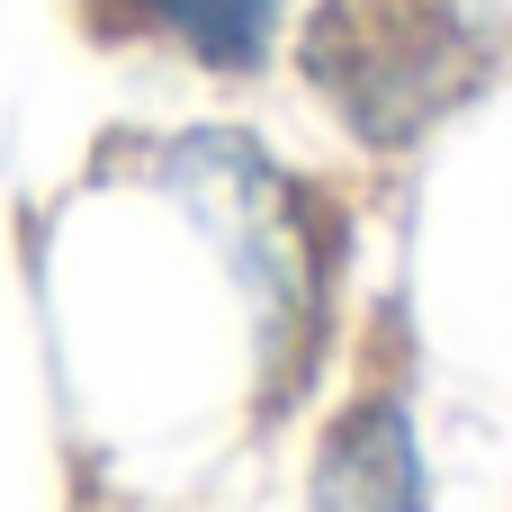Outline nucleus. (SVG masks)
Returning <instances> with one entry per match:
<instances>
[{
  "instance_id": "f257e3e1",
  "label": "nucleus",
  "mask_w": 512,
  "mask_h": 512,
  "mask_svg": "<svg viewBox=\"0 0 512 512\" xmlns=\"http://www.w3.org/2000/svg\"><path fill=\"white\" fill-rule=\"evenodd\" d=\"M315 512H423V459L405 414H360L315 477Z\"/></svg>"
},
{
  "instance_id": "f03ea898",
  "label": "nucleus",
  "mask_w": 512,
  "mask_h": 512,
  "mask_svg": "<svg viewBox=\"0 0 512 512\" xmlns=\"http://www.w3.org/2000/svg\"><path fill=\"white\" fill-rule=\"evenodd\" d=\"M171 36H189L207 63H261L270 27H279V0H144Z\"/></svg>"
}]
</instances>
